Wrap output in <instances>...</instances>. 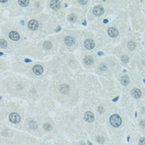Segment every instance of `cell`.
<instances>
[{
	"mask_svg": "<svg viewBox=\"0 0 145 145\" xmlns=\"http://www.w3.org/2000/svg\"><path fill=\"white\" fill-rule=\"evenodd\" d=\"M110 123H111L112 126L117 128V127H119L120 125H121L122 119L118 114H113L110 118Z\"/></svg>",
	"mask_w": 145,
	"mask_h": 145,
	"instance_id": "cell-1",
	"label": "cell"
},
{
	"mask_svg": "<svg viewBox=\"0 0 145 145\" xmlns=\"http://www.w3.org/2000/svg\"><path fill=\"white\" fill-rule=\"evenodd\" d=\"M9 119L12 123H18L20 122L21 120V117L19 116V114L16 113H12L10 115H9Z\"/></svg>",
	"mask_w": 145,
	"mask_h": 145,
	"instance_id": "cell-2",
	"label": "cell"
},
{
	"mask_svg": "<svg viewBox=\"0 0 145 145\" xmlns=\"http://www.w3.org/2000/svg\"><path fill=\"white\" fill-rule=\"evenodd\" d=\"M84 119H85V121L89 122V123H91V122H93L94 119H95V115H94V114L92 113V112L87 111V112H85V115H84Z\"/></svg>",
	"mask_w": 145,
	"mask_h": 145,
	"instance_id": "cell-3",
	"label": "cell"
},
{
	"mask_svg": "<svg viewBox=\"0 0 145 145\" xmlns=\"http://www.w3.org/2000/svg\"><path fill=\"white\" fill-rule=\"evenodd\" d=\"M93 13L96 16H101L102 14L105 13V10H104L103 7L100 5H98V6H95L93 9Z\"/></svg>",
	"mask_w": 145,
	"mask_h": 145,
	"instance_id": "cell-4",
	"label": "cell"
},
{
	"mask_svg": "<svg viewBox=\"0 0 145 145\" xmlns=\"http://www.w3.org/2000/svg\"><path fill=\"white\" fill-rule=\"evenodd\" d=\"M84 45H85V48L90 50V49H93L95 47V42L92 39H86L84 42Z\"/></svg>",
	"mask_w": 145,
	"mask_h": 145,
	"instance_id": "cell-5",
	"label": "cell"
},
{
	"mask_svg": "<svg viewBox=\"0 0 145 145\" xmlns=\"http://www.w3.org/2000/svg\"><path fill=\"white\" fill-rule=\"evenodd\" d=\"M28 27L31 30H37L39 27V24L38 22H37L36 20H31L30 22H28Z\"/></svg>",
	"mask_w": 145,
	"mask_h": 145,
	"instance_id": "cell-6",
	"label": "cell"
},
{
	"mask_svg": "<svg viewBox=\"0 0 145 145\" xmlns=\"http://www.w3.org/2000/svg\"><path fill=\"white\" fill-rule=\"evenodd\" d=\"M108 33L111 37H115L118 36L119 31L117 30L115 27H110V28H109V30H108Z\"/></svg>",
	"mask_w": 145,
	"mask_h": 145,
	"instance_id": "cell-7",
	"label": "cell"
},
{
	"mask_svg": "<svg viewBox=\"0 0 145 145\" xmlns=\"http://www.w3.org/2000/svg\"><path fill=\"white\" fill-rule=\"evenodd\" d=\"M131 94H132V95H133V96L134 97L135 99L140 98V97H141V95H142L141 90H138V89H137V88H135V89H133V90H132Z\"/></svg>",
	"mask_w": 145,
	"mask_h": 145,
	"instance_id": "cell-8",
	"label": "cell"
},
{
	"mask_svg": "<svg viewBox=\"0 0 145 145\" xmlns=\"http://www.w3.org/2000/svg\"><path fill=\"white\" fill-rule=\"evenodd\" d=\"M33 72L36 74V75H41V74L43 72V68H42V66H39V65H36L33 66Z\"/></svg>",
	"mask_w": 145,
	"mask_h": 145,
	"instance_id": "cell-9",
	"label": "cell"
},
{
	"mask_svg": "<svg viewBox=\"0 0 145 145\" xmlns=\"http://www.w3.org/2000/svg\"><path fill=\"white\" fill-rule=\"evenodd\" d=\"M9 37L13 41H18V40H19V38H20V36H19V34L17 32H15V31H12V32H9Z\"/></svg>",
	"mask_w": 145,
	"mask_h": 145,
	"instance_id": "cell-10",
	"label": "cell"
},
{
	"mask_svg": "<svg viewBox=\"0 0 145 145\" xmlns=\"http://www.w3.org/2000/svg\"><path fill=\"white\" fill-rule=\"evenodd\" d=\"M50 6L52 9L57 10V9H59L61 8V3L59 1H51Z\"/></svg>",
	"mask_w": 145,
	"mask_h": 145,
	"instance_id": "cell-11",
	"label": "cell"
},
{
	"mask_svg": "<svg viewBox=\"0 0 145 145\" xmlns=\"http://www.w3.org/2000/svg\"><path fill=\"white\" fill-rule=\"evenodd\" d=\"M65 43H66V45H67V46H72L75 43V39L72 37H69V36L68 37H66Z\"/></svg>",
	"mask_w": 145,
	"mask_h": 145,
	"instance_id": "cell-12",
	"label": "cell"
},
{
	"mask_svg": "<svg viewBox=\"0 0 145 145\" xmlns=\"http://www.w3.org/2000/svg\"><path fill=\"white\" fill-rule=\"evenodd\" d=\"M60 91L62 94H67L70 91V87L67 85H62L60 86Z\"/></svg>",
	"mask_w": 145,
	"mask_h": 145,
	"instance_id": "cell-13",
	"label": "cell"
},
{
	"mask_svg": "<svg viewBox=\"0 0 145 145\" xmlns=\"http://www.w3.org/2000/svg\"><path fill=\"white\" fill-rule=\"evenodd\" d=\"M84 62H85V65L91 66L94 62V60L91 57H90V56H86V57H85V59H84Z\"/></svg>",
	"mask_w": 145,
	"mask_h": 145,
	"instance_id": "cell-14",
	"label": "cell"
},
{
	"mask_svg": "<svg viewBox=\"0 0 145 145\" xmlns=\"http://www.w3.org/2000/svg\"><path fill=\"white\" fill-rule=\"evenodd\" d=\"M121 82L123 85H127L129 83V78H128V75H123L121 78Z\"/></svg>",
	"mask_w": 145,
	"mask_h": 145,
	"instance_id": "cell-15",
	"label": "cell"
},
{
	"mask_svg": "<svg viewBox=\"0 0 145 145\" xmlns=\"http://www.w3.org/2000/svg\"><path fill=\"white\" fill-rule=\"evenodd\" d=\"M128 47L129 50H134L135 47H136V43L133 41H129L128 42Z\"/></svg>",
	"mask_w": 145,
	"mask_h": 145,
	"instance_id": "cell-16",
	"label": "cell"
},
{
	"mask_svg": "<svg viewBox=\"0 0 145 145\" xmlns=\"http://www.w3.org/2000/svg\"><path fill=\"white\" fill-rule=\"evenodd\" d=\"M18 4L22 7H26L29 4V1L28 0H20V1H18Z\"/></svg>",
	"mask_w": 145,
	"mask_h": 145,
	"instance_id": "cell-17",
	"label": "cell"
},
{
	"mask_svg": "<svg viewBox=\"0 0 145 145\" xmlns=\"http://www.w3.org/2000/svg\"><path fill=\"white\" fill-rule=\"evenodd\" d=\"M68 19H69V21H70V22H75L77 19V17L75 15V14H70V15L68 17Z\"/></svg>",
	"mask_w": 145,
	"mask_h": 145,
	"instance_id": "cell-18",
	"label": "cell"
},
{
	"mask_svg": "<svg viewBox=\"0 0 145 145\" xmlns=\"http://www.w3.org/2000/svg\"><path fill=\"white\" fill-rule=\"evenodd\" d=\"M29 127H30L31 128H32V129H35V128H37V125L35 121H30L29 122Z\"/></svg>",
	"mask_w": 145,
	"mask_h": 145,
	"instance_id": "cell-19",
	"label": "cell"
},
{
	"mask_svg": "<svg viewBox=\"0 0 145 145\" xmlns=\"http://www.w3.org/2000/svg\"><path fill=\"white\" fill-rule=\"evenodd\" d=\"M43 46L45 49H51V47H52V43H51L50 42H48V41H47V42H44Z\"/></svg>",
	"mask_w": 145,
	"mask_h": 145,
	"instance_id": "cell-20",
	"label": "cell"
},
{
	"mask_svg": "<svg viewBox=\"0 0 145 145\" xmlns=\"http://www.w3.org/2000/svg\"><path fill=\"white\" fill-rule=\"evenodd\" d=\"M121 60H122V62H123V63H127V62H128V61H129V58H128V56L123 55V56H122Z\"/></svg>",
	"mask_w": 145,
	"mask_h": 145,
	"instance_id": "cell-21",
	"label": "cell"
},
{
	"mask_svg": "<svg viewBox=\"0 0 145 145\" xmlns=\"http://www.w3.org/2000/svg\"><path fill=\"white\" fill-rule=\"evenodd\" d=\"M0 45H1V47H2L3 48H4V47H7L8 43H7V42H6L5 40H4V39H1V40H0Z\"/></svg>",
	"mask_w": 145,
	"mask_h": 145,
	"instance_id": "cell-22",
	"label": "cell"
},
{
	"mask_svg": "<svg viewBox=\"0 0 145 145\" xmlns=\"http://www.w3.org/2000/svg\"><path fill=\"white\" fill-rule=\"evenodd\" d=\"M44 129H45L46 131H50V130L52 129V125H51L50 123H45V124H44Z\"/></svg>",
	"mask_w": 145,
	"mask_h": 145,
	"instance_id": "cell-23",
	"label": "cell"
},
{
	"mask_svg": "<svg viewBox=\"0 0 145 145\" xmlns=\"http://www.w3.org/2000/svg\"><path fill=\"white\" fill-rule=\"evenodd\" d=\"M96 140H97V142H98V143H104V142H105V139H104V138H103V137H101V136H98V137H97Z\"/></svg>",
	"mask_w": 145,
	"mask_h": 145,
	"instance_id": "cell-24",
	"label": "cell"
},
{
	"mask_svg": "<svg viewBox=\"0 0 145 145\" xmlns=\"http://www.w3.org/2000/svg\"><path fill=\"white\" fill-rule=\"evenodd\" d=\"M139 145H145V138H142L139 140Z\"/></svg>",
	"mask_w": 145,
	"mask_h": 145,
	"instance_id": "cell-25",
	"label": "cell"
},
{
	"mask_svg": "<svg viewBox=\"0 0 145 145\" xmlns=\"http://www.w3.org/2000/svg\"><path fill=\"white\" fill-rule=\"evenodd\" d=\"M139 124H140V126H141V128H145V120H141Z\"/></svg>",
	"mask_w": 145,
	"mask_h": 145,
	"instance_id": "cell-26",
	"label": "cell"
},
{
	"mask_svg": "<svg viewBox=\"0 0 145 145\" xmlns=\"http://www.w3.org/2000/svg\"><path fill=\"white\" fill-rule=\"evenodd\" d=\"M98 111L100 112V113H103V112H104V107L103 106H100L98 108Z\"/></svg>",
	"mask_w": 145,
	"mask_h": 145,
	"instance_id": "cell-27",
	"label": "cell"
},
{
	"mask_svg": "<svg viewBox=\"0 0 145 145\" xmlns=\"http://www.w3.org/2000/svg\"><path fill=\"white\" fill-rule=\"evenodd\" d=\"M105 69H106V66H105L104 64H101V66H100V70H105Z\"/></svg>",
	"mask_w": 145,
	"mask_h": 145,
	"instance_id": "cell-28",
	"label": "cell"
},
{
	"mask_svg": "<svg viewBox=\"0 0 145 145\" xmlns=\"http://www.w3.org/2000/svg\"><path fill=\"white\" fill-rule=\"evenodd\" d=\"M79 4H87V1H79Z\"/></svg>",
	"mask_w": 145,
	"mask_h": 145,
	"instance_id": "cell-29",
	"label": "cell"
},
{
	"mask_svg": "<svg viewBox=\"0 0 145 145\" xmlns=\"http://www.w3.org/2000/svg\"><path fill=\"white\" fill-rule=\"evenodd\" d=\"M118 99H119V97H116V98H115L114 100V101H116V100H118Z\"/></svg>",
	"mask_w": 145,
	"mask_h": 145,
	"instance_id": "cell-30",
	"label": "cell"
},
{
	"mask_svg": "<svg viewBox=\"0 0 145 145\" xmlns=\"http://www.w3.org/2000/svg\"><path fill=\"white\" fill-rule=\"evenodd\" d=\"M80 145H85V143H82V142H81V143H80Z\"/></svg>",
	"mask_w": 145,
	"mask_h": 145,
	"instance_id": "cell-31",
	"label": "cell"
},
{
	"mask_svg": "<svg viewBox=\"0 0 145 145\" xmlns=\"http://www.w3.org/2000/svg\"><path fill=\"white\" fill-rule=\"evenodd\" d=\"M88 143H89V145H92V144H91V143H90V141H89V142H88Z\"/></svg>",
	"mask_w": 145,
	"mask_h": 145,
	"instance_id": "cell-32",
	"label": "cell"
},
{
	"mask_svg": "<svg viewBox=\"0 0 145 145\" xmlns=\"http://www.w3.org/2000/svg\"><path fill=\"white\" fill-rule=\"evenodd\" d=\"M144 82H145V80H144Z\"/></svg>",
	"mask_w": 145,
	"mask_h": 145,
	"instance_id": "cell-33",
	"label": "cell"
}]
</instances>
